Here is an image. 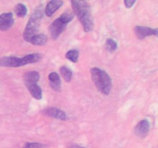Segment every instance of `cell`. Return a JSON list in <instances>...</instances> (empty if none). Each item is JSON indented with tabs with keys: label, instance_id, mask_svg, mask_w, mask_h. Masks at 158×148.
I'll return each instance as SVG.
<instances>
[{
	"label": "cell",
	"instance_id": "16",
	"mask_svg": "<svg viewBox=\"0 0 158 148\" xmlns=\"http://www.w3.org/2000/svg\"><path fill=\"white\" fill-rule=\"evenodd\" d=\"M14 11H15V13L16 14L17 16L21 17V18H23L27 14V8L23 3H19L15 6V9H14Z\"/></svg>",
	"mask_w": 158,
	"mask_h": 148
},
{
	"label": "cell",
	"instance_id": "9",
	"mask_svg": "<svg viewBox=\"0 0 158 148\" xmlns=\"http://www.w3.org/2000/svg\"><path fill=\"white\" fill-rule=\"evenodd\" d=\"M43 113L49 117H53V118L59 119L61 120H66L68 119V116L66 113L62 109H58L56 107H48L43 109Z\"/></svg>",
	"mask_w": 158,
	"mask_h": 148
},
{
	"label": "cell",
	"instance_id": "19",
	"mask_svg": "<svg viewBox=\"0 0 158 148\" xmlns=\"http://www.w3.org/2000/svg\"><path fill=\"white\" fill-rule=\"evenodd\" d=\"M46 145L40 143H26L23 148H45Z\"/></svg>",
	"mask_w": 158,
	"mask_h": 148
},
{
	"label": "cell",
	"instance_id": "6",
	"mask_svg": "<svg viewBox=\"0 0 158 148\" xmlns=\"http://www.w3.org/2000/svg\"><path fill=\"white\" fill-rule=\"evenodd\" d=\"M134 32L138 39H143L146 37L151 36V35L157 36L158 29L157 28L152 29V28L146 27V26H137L134 28Z\"/></svg>",
	"mask_w": 158,
	"mask_h": 148
},
{
	"label": "cell",
	"instance_id": "13",
	"mask_svg": "<svg viewBox=\"0 0 158 148\" xmlns=\"http://www.w3.org/2000/svg\"><path fill=\"white\" fill-rule=\"evenodd\" d=\"M26 88L29 91V92H30V94L33 98L38 100H41L42 97H43V91H42V89L37 83L27 85Z\"/></svg>",
	"mask_w": 158,
	"mask_h": 148
},
{
	"label": "cell",
	"instance_id": "10",
	"mask_svg": "<svg viewBox=\"0 0 158 148\" xmlns=\"http://www.w3.org/2000/svg\"><path fill=\"white\" fill-rule=\"evenodd\" d=\"M63 4V2L61 0H52L47 3L44 12L48 17H50L55 13L56 10H58Z\"/></svg>",
	"mask_w": 158,
	"mask_h": 148
},
{
	"label": "cell",
	"instance_id": "21",
	"mask_svg": "<svg viewBox=\"0 0 158 148\" xmlns=\"http://www.w3.org/2000/svg\"><path fill=\"white\" fill-rule=\"evenodd\" d=\"M69 148H84V147H83V146H79V145H77V144H72L69 146Z\"/></svg>",
	"mask_w": 158,
	"mask_h": 148
},
{
	"label": "cell",
	"instance_id": "5",
	"mask_svg": "<svg viewBox=\"0 0 158 148\" xmlns=\"http://www.w3.org/2000/svg\"><path fill=\"white\" fill-rule=\"evenodd\" d=\"M73 17V12L66 10L59 18L51 23L49 26V33L52 39L56 40L59 38L62 32L66 29L68 23L72 21Z\"/></svg>",
	"mask_w": 158,
	"mask_h": 148
},
{
	"label": "cell",
	"instance_id": "18",
	"mask_svg": "<svg viewBox=\"0 0 158 148\" xmlns=\"http://www.w3.org/2000/svg\"><path fill=\"white\" fill-rule=\"evenodd\" d=\"M106 48L109 52H113L117 50L118 46H117V43L112 39H108L106 42Z\"/></svg>",
	"mask_w": 158,
	"mask_h": 148
},
{
	"label": "cell",
	"instance_id": "12",
	"mask_svg": "<svg viewBox=\"0 0 158 148\" xmlns=\"http://www.w3.org/2000/svg\"><path fill=\"white\" fill-rule=\"evenodd\" d=\"M40 80V74L36 71H30L25 74L24 82L26 86L37 83Z\"/></svg>",
	"mask_w": 158,
	"mask_h": 148
},
{
	"label": "cell",
	"instance_id": "14",
	"mask_svg": "<svg viewBox=\"0 0 158 148\" xmlns=\"http://www.w3.org/2000/svg\"><path fill=\"white\" fill-rule=\"evenodd\" d=\"M47 36L45 34H36L31 38L29 43L35 46H44L47 43Z\"/></svg>",
	"mask_w": 158,
	"mask_h": 148
},
{
	"label": "cell",
	"instance_id": "7",
	"mask_svg": "<svg viewBox=\"0 0 158 148\" xmlns=\"http://www.w3.org/2000/svg\"><path fill=\"white\" fill-rule=\"evenodd\" d=\"M150 130V123L148 120H143L139 122L135 126L134 133L139 138L143 139L148 135Z\"/></svg>",
	"mask_w": 158,
	"mask_h": 148
},
{
	"label": "cell",
	"instance_id": "1",
	"mask_svg": "<svg viewBox=\"0 0 158 148\" xmlns=\"http://www.w3.org/2000/svg\"><path fill=\"white\" fill-rule=\"evenodd\" d=\"M71 5L73 10V14L79 18L84 32H91L94 29V23L89 3L86 1L72 0Z\"/></svg>",
	"mask_w": 158,
	"mask_h": 148
},
{
	"label": "cell",
	"instance_id": "4",
	"mask_svg": "<svg viewBox=\"0 0 158 148\" xmlns=\"http://www.w3.org/2000/svg\"><path fill=\"white\" fill-rule=\"evenodd\" d=\"M43 12L44 11H43V6L41 5V6H39L31 15L28 21L27 26L25 29L24 33H23V38L26 42H29L31 38L36 35L38 32L40 23L43 16Z\"/></svg>",
	"mask_w": 158,
	"mask_h": 148
},
{
	"label": "cell",
	"instance_id": "15",
	"mask_svg": "<svg viewBox=\"0 0 158 148\" xmlns=\"http://www.w3.org/2000/svg\"><path fill=\"white\" fill-rule=\"evenodd\" d=\"M60 73H61L62 76L63 77V79L65 80V81L69 83L70 82V80H72L73 77V71L69 69L67 66H62L60 69Z\"/></svg>",
	"mask_w": 158,
	"mask_h": 148
},
{
	"label": "cell",
	"instance_id": "20",
	"mask_svg": "<svg viewBox=\"0 0 158 148\" xmlns=\"http://www.w3.org/2000/svg\"><path fill=\"white\" fill-rule=\"evenodd\" d=\"M123 2H124L125 6H126L127 8H128V9H130V8H131L134 6V3L136 2V1H134V0H125Z\"/></svg>",
	"mask_w": 158,
	"mask_h": 148
},
{
	"label": "cell",
	"instance_id": "8",
	"mask_svg": "<svg viewBox=\"0 0 158 148\" xmlns=\"http://www.w3.org/2000/svg\"><path fill=\"white\" fill-rule=\"evenodd\" d=\"M14 18L12 12H6L0 15V30L6 31L14 24Z\"/></svg>",
	"mask_w": 158,
	"mask_h": 148
},
{
	"label": "cell",
	"instance_id": "2",
	"mask_svg": "<svg viewBox=\"0 0 158 148\" xmlns=\"http://www.w3.org/2000/svg\"><path fill=\"white\" fill-rule=\"evenodd\" d=\"M90 72L96 87L103 94L109 95L112 89V80L107 72L98 67L92 68Z\"/></svg>",
	"mask_w": 158,
	"mask_h": 148
},
{
	"label": "cell",
	"instance_id": "3",
	"mask_svg": "<svg viewBox=\"0 0 158 148\" xmlns=\"http://www.w3.org/2000/svg\"><path fill=\"white\" fill-rule=\"evenodd\" d=\"M42 59L40 53H32L23 57L4 56L0 58V66L2 67H19L27 64L35 63Z\"/></svg>",
	"mask_w": 158,
	"mask_h": 148
},
{
	"label": "cell",
	"instance_id": "17",
	"mask_svg": "<svg viewBox=\"0 0 158 148\" xmlns=\"http://www.w3.org/2000/svg\"><path fill=\"white\" fill-rule=\"evenodd\" d=\"M66 58L73 63H77L79 59V51L77 49H71L66 53Z\"/></svg>",
	"mask_w": 158,
	"mask_h": 148
},
{
	"label": "cell",
	"instance_id": "11",
	"mask_svg": "<svg viewBox=\"0 0 158 148\" xmlns=\"http://www.w3.org/2000/svg\"><path fill=\"white\" fill-rule=\"evenodd\" d=\"M49 86H51L53 90L60 91L61 90V80H60V75L56 72H52L49 75Z\"/></svg>",
	"mask_w": 158,
	"mask_h": 148
}]
</instances>
